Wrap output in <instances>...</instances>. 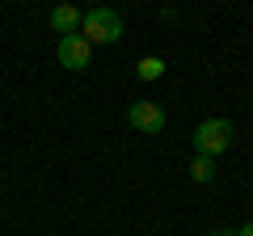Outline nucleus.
<instances>
[{
  "mask_svg": "<svg viewBox=\"0 0 253 236\" xmlns=\"http://www.w3.org/2000/svg\"><path fill=\"white\" fill-rule=\"evenodd\" d=\"M81 38L84 42H118L123 38V17L114 9H89L81 17Z\"/></svg>",
  "mask_w": 253,
  "mask_h": 236,
  "instance_id": "2",
  "label": "nucleus"
},
{
  "mask_svg": "<svg viewBox=\"0 0 253 236\" xmlns=\"http://www.w3.org/2000/svg\"><path fill=\"white\" fill-rule=\"evenodd\" d=\"M135 76H139V80H161V76H165V59H161V55H144V59L135 64Z\"/></svg>",
  "mask_w": 253,
  "mask_h": 236,
  "instance_id": "6",
  "label": "nucleus"
},
{
  "mask_svg": "<svg viewBox=\"0 0 253 236\" xmlns=\"http://www.w3.org/2000/svg\"><path fill=\"white\" fill-rule=\"evenodd\" d=\"M232 236H253V224H245V228H241V232H232Z\"/></svg>",
  "mask_w": 253,
  "mask_h": 236,
  "instance_id": "8",
  "label": "nucleus"
},
{
  "mask_svg": "<svg viewBox=\"0 0 253 236\" xmlns=\"http://www.w3.org/2000/svg\"><path fill=\"white\" fill-rule=\"evenodd\" d=\"M55 55H59V64L68 68V72H84V68H89V59H93V46L84 42L81 34H68V38H59Z\"/></svg>",
  "mask_w": 253,
  "mask_h": 236,
  "instance_id": "4",
  "label": "nucleus"
},
{
  "mask_svg": "<svg viewBox=\"0 0 253 236\" xmlns=\"http://www.w3.org/2000/svg\"><path fill=\"white\" fill-rule=\"evenodd\" d=\"M126 122L139 131V135H161L165 131V110L156 101H131L126 106Z\"/></svg>",
  "mask_w": 253,
  "mask_h": 236,
  "instance_id": "3",
  "label": "nucleus"
},
{
  "mask_svg": "<svg viewBox=\"0 0 253 236\" xmlns=\"http://www.w3.org/2000/svg\"><path fill=\"white\" fill-rule=\"evenodd\" d=\"M207 236H232V232H224V228H215V232H207Z\"/></svg>",
  "mask_w": 253,
  "mask_h": 236,
  "instance_id": "9",
  "label": "nucleus"
},
{
  "mask_svg": "<svg viewBox=\"0 0 253 236\" xmlns=\"http://www.w3.org/2000/svg\"><path fill=\"white\" fill-rule=\"evenodd\" d=\"M190 177H194V182H211V177H215V160H207V156H194V164H190Z\"/></svg>",
  "mask_w": 253,
  "mask_h": 236,
  "instance_id": "7",
  "label": "nucleus"
},
{
  "mask_svg": "<svg viewBox=\"0 0 253 236\" xmlns=\"http://www.w3.org/2000/svg\"><path fill=\"white\" fill-rule=\"evenodd\" d=\"M236 139V127L228 122V118H207V122H199L194 127V152L207 156V160H215L219 152H228Z\"/></svg>",
  "mask_w": 253,
  "mask_h": 236,
  "instance_id": "1",
  "label": "nucleus"
},
{
  "mask_svg": "<svg viewBox=\"0 0 253 236\" xmlns=\"http://www.w3.org/2000/svg\"><path fill=\"white\" fill-rule=\"evenodd\" d=\"M81 17H84V13L76 9V4H55V9H51V30L59 38H68V34L81 30Z\"/></svg>",
  "mask_w": 253,
  "mask_h": 236,
  "instance_id": "5",
  "label": "nucleus"
}]
</instances>
